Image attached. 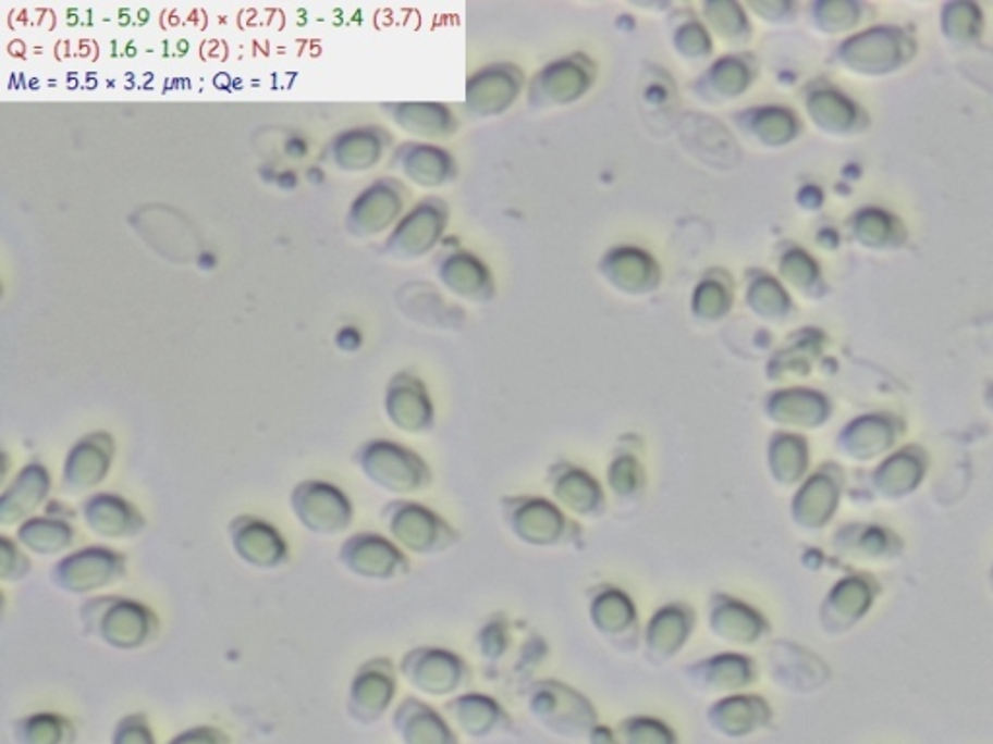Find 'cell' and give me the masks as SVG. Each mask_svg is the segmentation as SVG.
I'll return each instance as SVG.
<instances>
[{"label": "cell", "instance_id": "cell-1", "mask_svg": "<svg viewBox=\"0 0 993 744\" xmlns=\"http://www.w3.org/2000/svg\"><path fill=\"white\" fill-rule=\"evenodd\" d=\"M471 86L474 91L468 94L471 107L476 103V111L481 115H495L513 103L516 91L523 86V72L511 64H497L478 74Z\"/></svg>", "mask_w": 993, "mask_h": 744}, {"label": "cell", "instance_id": "cell-2", "mask_svg": "<svg viewBox=\"0 0 993 744\" xmlns=\"http://www.w3.org/2000/svg\"><path fill=\"white\" fill-rule=\"evenodd\" d=\"M590 80H592V74L586 71L585 64L583 66L577 64L567 80H557V76L548 66L538 76V80H534L532 96L538 94V98L548 99V103H568L573 99L585 96Z\"/></svg>", "mask_w": 993, "mask_h": 744}, {"label": "cell", "instance_id": "cell-3", "mask_svg": "<svg viewBox=\"0 0 993 744\" xmlns=\"http://www.w3.org/2000/svg\"><path fill=\"white\" fill-rule=\"evenodd\" d=\"M712 71L720 74V76H724V82L712 86V89L716 91V96L722 99L744 96L745 86H747V72H745V64L741 59L726 57V59L719 61V64H714Z\"/></svg>", "mask_w": 993, "mask_h": 744}]
</instances>
